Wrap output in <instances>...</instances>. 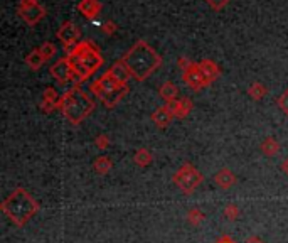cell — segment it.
<instances>
[{
	"mask_svg": "<svg viewBox=\"0 0 288 243\" xmlns=\"http://www.w3.org/2000/svg\"><path fill=\"white\" fill-rule=\"evenodd\" d=\"M122 61L131 76H135L138 81H143L159 68L162 63V57L145 41H138L135 46L130 48V51L123 56Z\"/></svg>",
	"mask_w": 288,
	"mask_h": 243,
	"instance_id": "obj_1",
	"label": "cell"
},
{
	"mask_svg": "<svg viewBox=\"0 0 288 243\" xmlns=\"http://www.w3.org/2000/svg\"><path fill=\"white\" fill-rule=\"evenodd\" d=\"M68 61L71 64L75 76L80 78V80H86L88 76H91L103 64L100 51L89 41H83V43L76 44L75 49L68 54Z\"/></svg>",
	"mask_w": 288,
	"mask_h": 243,
	"instance_id": "obj_2",
	"label": "cell"
},
{
	"mask_svg": "<svg viewBox=\"0 0 288 243\" xmlns=\"http://www.w3.org/2000/svg\"><path fill=\"white\" fill-rule=\"evenodd\" d=\"M59 108L71 123H80L91 113V110L94 108V101L88 93L75 86L63 95L59 101Z\"/></svg>",
	"mask_w": 288,
	"mask_h": 243,
	"instance_id": "obj_3",
	"label": "cell"
},
{
	"mask_svg": "<svg viewBox=\"0 0 288 243\" xmlns=\"http://www.w3.org/2000/svg\"><path fill=\"white\" fill-rule=\"evenodd\" d=\"M2 209L9 215L12 221H15L17 225H24L26 221L38 211V204L34 203V199H31V196L27 194L24 189H17L15 193H12L9 199L2 204Z\"/></svg>",
	"mask_w": 288,
	"mask_h": 243,
	"instance_id": "obj_4",
	"label": "cell"
},
{
	"mask_svg": "<svg viewBox=\"0 0 288 243\" xmlns=\"http://www.w3.org/2000/svg\"><path fill=\"white\" fill-rule=\"evenodd\" d=\"M91 92L96 95L106 106H115L123 97H125V93L128 92V86L118 83V81L110 75V71H106L100 80H96L91 85Z\"/></svg>",
	"mask_w": 288,
	"mask_h": 243,
	"instance_id": "obj_5",
	"label": "cell"
},
{
	"mask_svg": "<svg viewBox=\"0 0 288 243\" xmlns=\"http://www.w3.org/2000/svg\"><path fill=\"white\" fill-rule=\"evenodd\" d=\"M19 15L26 20L27 24L34 26V24H38L39 20L46 15V10H44L42 5H39L38 0H20Z\"/></svg>",
	"mask_w": 288,
	"mask_h": 243,
	"instance_id": "obj_6",
	"label": "cell"
},
{
	"mask_svg": "<svg viewBox=\"0 0 288 243\" xmlns=\"http://www.w3.org/2000/svg\"><path fill=\"white\" fill-rule=\"evenodd\" d=\"M80 38H81L80 27H78L75 22H69V20L64 22L63 26L59 27V31H57V39L64 44V48H69V46H73V44H76Z\"/></svg>",
	"mask_w": 288,
	"mask_h": 243,
	"instance_id": "obj_7",
	"label": "cell"
},
{
	"mask_svg": "<svg viewBox=\"0 0 288 243\" xmlns=\"http://www.w3.org/2000/svg\"><path fill=\"white\" fill-rule=\"evenodd\" d=\"M201 176L197 174V172L194 171L192 167H189V166H186L184 169H180V172L177 174V178H175V181H177V184H179L180 188L184 189V191H192L197 184L201 183Z\"/></svg>",
	"mask_w": 288,
	"mask_h": 243,
	"instance_id": "obj_8",
	"label": "cell"
},
{
	"mask_svg": "<svg viewBox=\"0 0 288 243\" xmlns=\"http://www.w3.org/2000/svg\"><path fill=\"white\" fill-rule=\"evenodd\" d=\"M51 75L54 76L57 83H61V85L73 80V75H75V73H73V68H71V64H69L68 57H63V59H59L56 64H52Z\"/></svg>",
	"mask_w": 288,
	"mask_h": 243,
	"instance_id": "obj_9",
	"label": "cell"
},
{
	"mask_svg": "<svg viewBox=\"0 0 288 243\" xmlns=\"http://www.w3.org/2000/svg\"><path fill=\"white\" fill-rule=\"evenodd\" d=\"M184 69H186V71H184V81H186V85L192 86L194 90H199L207 85L203 71H201V66L189 64L187 68H184Z\"/></svg>",
	"mask_w": 288,
	"mask_h": 243,
	"instance_id": "obj_10",
	"label": "cell"
},
{
	"mask_svg": "<svg viewBox=\"0 0 288 243\" xmlns=\"http://www.w3.org/2000/svg\"><path fill=\"white\" fill-rule=\"evenodd\" d=\"M78 9L81 10V14L88 19H94L101 10V3L98 0H81Z\"/></svg>",
	"mask_w": 288,
	"mask_h": 243,
	"instance_id": "obj_11",
	"label": "cell"
},
{
	"mask_svg": "<svg viewBox=\"0 0 288 243\" xmlns=\"http://www.w3.org/2000/svg\"><path fill=\"white\" fill-rule=\"evenodd\" d=\"M110 75H112L115 80H117L118 83H122V85H126L128 78L131 76L130 71L126 69V66L123 64V61H118V63H115L112 68H110Z\"/></svg>",
	"mask_w": 288,
	"mask_h": 243,
	"instance_id": "obj_12",
	"label": "cell"
},
{
	"mask_svg": "<svg viewBox=\"0 0 288 243\" xmlns=\"http://www.w3.org/2000/svg\"><path fill=\"white\" fill-rule=\"evenodd\" d=\"M172 115H175L174 110H170L168 106H162V108H159L157 112L154 113V120L157 122L159 127H165L168 122H170Z\"/></svg>",
	"mask_w": 288,
	"mask_h": 243,
	"instance_id": "obj_13",
	"label": "cell"
},
{
	"mask_svg": "<svg viewBox=\"0 0 288 243\" xmlns=\"http://www.w3.org/2000/svg\"><path fill=\"white\" fill-rule=\"evenodd\" d=\"M199 66H201V71H203L206 81H207V85H209L214 78L217 76V66L211 63V61H204V63H201Z\"/></svg>",
	"mask_w": 288,
	"mask_h": 243,
	"instance_id": "obj_14",
	"label": "cell"
},
{
	"mask_svg": "<svg viewBox=\"0 0 288 243\" xmlns=\"http://www.w3.org/2000/svg\"><path fill=\"white\" fill-rule=\"evenodd\" d=\"M177 86L174 83H170V81H167L165 85H162V88H160V97H164L167 100V103H172L175 101V97H177Z\"/></svg>",
	"mask_w": 288,
	"mask_h": 243,
	"instance_id": "obj_15",
	"label": "cell"
},
{
	"mask_svg": "<svg viewBox=\"0 0 288 243\" xmlns=\"http://www.w3.org/2000/svg\"><path fill=\"white\" fill-rule=\"evenodd\" d=\"M46 61V57L42 56V52H41V49H34V51L31 52L27 57H26V63L31 66L32 69H38L41 68V64Z\"/></svg>",
	"mask_w": 288,
	"mask_h": 243,
	"instance_id": "obj_16",
	"label": "cell"
},
{
	"mask_svg": "<svg viewBox=\"0 0 288 243\" xmlns=\"http://www.w3.org/2000/svg\"><path fill=\"white\" fill-rule=\"evenodd\" d=\"M216 181H217V183H219L223 188H228L229 184H231L233 181H234V178H233V174H231L229 171H223L219 176H216Z\"/></svg>",
	"mask_w": 288,
	"mask_h": 243,
	"instance_id": "obj_17",
	"label": "cell"
},
{
	"mask_svg": "<svg viewBox=\"0 0 288 243\" xmlns=\"http://www.w3.org/2000/svg\"><path fill=\"white\" fill-rule=\"evenodd\" d=\"M39 49H41V52H42V56L46 57V59H49V57H52L56 54V46L52 43H44Z\"/></svg>",
	"mask_w": 288,
	"mask_h": 243,
	"instance_id": "obj_18",
	"label": "cell"
},
{
	"mask_svg": "<svg viewBox=\"0 0 288 243\" xmlns=\"http://www.w3.org/2000/svg\"><path fill=\"white\" fill-rule=\"evenodd\" d=\"M263 150L266 152V154H270V155H273V154H277V150H278V144L273 141V139H268L265 144H263Z\"/></svg>",
	"mask_w": 288,
	"mask_h": 243,
	"instance_id": "obj_19",
	"label": "cell"
},
{
	"mask_svg": "<svg viewBox=\"0 0 288 243\" xmlns=\"http://www.w3.org/2000/svg\"><path fill=\"white\" fill-rule=\"evenodd\" d=\"M110 166H112V164H110V159H106V157L98 159V162L94 164V167H96L98 171H101V172H105V171H106V167L110 169Z\"/></svg>",
	"mask_w": 288,
	"mask_h": 243,
	"instance_id": "obj_20",
	"label": "cell"
},
{
	"mask_svg": "<svg viewBox=\"0 0 288 243\" xmlns=\"http://www.w3.org/2000/svg\"><path fill=\"white\" fill-rule=\"evenodd\" d=\"M135 159L138 160V164H149L150 162V155L147 154V150H143V149L135 155Z\"/></svg>",
	"mask_w": 288,
	"mask_h": 243,
	"instance_id": "obj_21",
	"label": "cell"
},
{
	"mask_svg": "<svg viewBox=\"0 0 288 243\" xmlns=\"http://www.w3.org/2000/svg\"><path fill=\"white\" fill-rule=\"evenodd\" d=\"M206 2H207L209 5L212 7V9H223L226 3L229 2V0H206Z\"/></svg>",
	"mask_w": 288,
	"mask_h": 243,
	"instance_id": "obj_22",
	"label": "cell"
},
{
	"mask_svg": "<svg viewBox=\"0 0 288 243\" xmlns=\"http://www.w3.org/2000/svg\"><path fill=\"white\" fill-rule=\"evenodd\" d=\"M278 103H280V106H282L283 112H287V113H288V92H285V93L282 95V97H280Z\"/></svg>",
	"mask_w": 288,
	"mask_h": 243,
	"instance_id": "obj_23",
	"label": "cell"
},
{
	"mask_svg": "<svg viewBox=\"0 0 288 243\" xmlns=\"http://www.w3.org/2000/svg\"><path fill=\"white\" fill-rule=\"evenodd\" d=\"M103 27H105V29H103V31H105V32H108V34H112V32H115V31H117V27H115V24H113V22H106V24H105V26H103Z\"/></svg>",
	"mask_w": 288,
	"mask_h": 243,
	"instance_id": "obj_24",
	"label": "cell"
},
{
	"mask_svg": "<svg viewBox=\"0 0 288 243\" xmlns=\"http://www.w3.org/2000/svg\"><path fill=\"white\" fill-rule=\"evenodd\" d=\"M283 169H285V171L288 172V160H287V162H285V164H283Z\"/></svg>",
	"mask_w": 288,
	"mask_h": 243,
	"instance_id": "obj_25",
	"label": "cell"
}]
</instances>
